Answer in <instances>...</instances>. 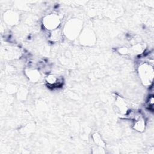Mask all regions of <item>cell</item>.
<instances>
[{
	"label": "cell",
	"mask_w": 154,
	"mask_h": 154,
	"mask_svg": "<svg viewBox=\"0 0 154 154\" xmlns=\"http://www.w3.org/2000/svg\"><path fill=\"white\" fill-rule=\"evenodd\" d=\"M139 75L142 81L145 84H149L152 82L153 77V67L148 64H143L139 67Z\"/></svg>",
	"instance_id": "cell-1"
},
{
	"label": "cell",
	"mask_w": 154,
	"mask_h": 154,
	"mask_svg": "<svg viewBox=\"0 0 154 154\" xmlns=\"http://www.w3.org/2000/svg\"><path fill=\"white\" fill-rule=\"evenodd\" d=\"M43 23L46 29L50 30L55 29L60 25V20L57 15L50 14L44 19Z\"/></svg>",
	"instance_id": "cell-2"
},
{
	"label": "cell",
	"mask_w": 154,
	"mask_h": 154,
	"mask_svg": "<svg viewBox=\"0 0 154 154\" xmlns=\"http://www.w3.org/2000/svg\"><path fill=\"white\" fill-rule=\"evenodd\" d=\"M134 123V128L138 131H142L144 130L145 127V122L142 117H140V115L135 119Z\"/></svg>",
	"instance_id": "cell-3"
},
{
	"label": "cell",
	"mask_w": 154,
	"mask_h": 154,
	"mask_svg": "<svg viewBox=\"0 0 154 154\" xmlns=\"http://www.w3.org/2000/svg\"><path fill=\"white\" fill-rule=\"evenodd\" d=\"M117 106L122 112H123L125 111V112L126 111L127 108H126V103L123 100H122L121 98H119V100H117Z\"/></svg>",
	"instance_id": "cell-4"
}]
</instances>
